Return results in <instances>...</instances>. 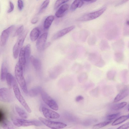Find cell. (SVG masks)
I'll return each mask as SVG.
<instances>
[{
	"label": "cell",
	"mask_w": 129,
	"mask_h": 129,
	"mask_svg": "<svg viewBox=\"0 0 129 129\" xmlns=\"http://www.w3.org/2000/svg\"><path fill=\"white\" fill-rule=\"evenodd\" d=\"M23 68L18 62L15 69V74L16 79L23 92L25 94L28 93L26 84L24 79L23 72Z\"/></svg>",
	"instance_id": "obj_1"
},
{
	"label": "cell",
	"mask_w": 129,
	"mask_h": 129,
	"mask_svg": "<svg viewBox=\"0 0 129 129\" xmlns=\"http://www.w3.org/2000/svg\"><path fill=\"white\" fill-rule=\"evenodd\" d=\"M12 87L13 88L15 96L17 100L27 111L29 113H30L31 111L21 95L15 79L13 81Z\"/></svg>",
	"instance_id": "obj_2"
},
{
	"label": "cell",
	"mask_w": 129,
	"mask_h": 129,
	"mask_svg": "<svg viewBox=\"0 0 129 129\" xmlns=\"http://www.w3.org/2000/svg\"><path fill=\"white\" fill-rule=\"evenodd\" d=\"M28 33V31L25 30L19 36L17 40L13 49V53L14 57L16 59L18 57L22 48L24 41Z\"/></svg>",
	"instance_id": "obj_3"
},
{
	"label": "cell",
	"mask_w": 129,
	"mask_h": 129,
	"mask_svg": "<svg viewBox=\"0 0 129 129\" xmlns=\"http://www.w3.org/2000/svg\"><path fill=\"white\" fill-rule=\"evenodd\" d=\"M106 7L105 6L96 11L89 13L78 18L76 20L79 21H85L96 19L101 15L105 11Z\"/></svg>",
	"instance_id": "obj_4"
},
{
	"label": "cell",
	"mask_w": 129,
	"mask_h": 129,
	"mask_svg": "<svg viewBox=\"0 0 129 129\" xmlns=\"http://www.w3.org/2000/svg\"><path fill=\"white\" fill-rule=\"evenodd\" d=\"M13 124L18 126H27L31 125L39 126L42 125V123L36 120H27L23 119L17 118L12 120Z\"/></svg>",
	"instance_id": "obj_5"
},
{
	"label": "cell",
	"mask_w": 129,
	"mask_h": 129,
	"mask_svg": "<svg viewBox=\"0 0 129 129\" xmlns=\"http://www.w3.org/2000/svg\"><path fill=\"white\" fill-rule=\"evenodd\" d=\"M40 94L43 101L50 108L55 111L58 110V107L56 101L43 89Z\"/></svg>",
	"instance_id": "obj_6"
},
{
	"label": "cell",
	"mask_w": 129,
	"mask_h": 129,
	"mask_svg": "<svg viewBox=\"0 0 129 129\" xmlns=\"http://www.w3.org/2000/svg\"><path fill=\"white\" fill-rule=\"evenodd\" d=\"M40 120L48 127L52 129H60L63 128L67 125L63 123L49 120L42 117L39 118Z\"/></svg>",
	"instance_id": "obj_7"
},
{
	"label": "cell",
	"mask_w": 129,
	"mask_h": 129,
	"mask_svg": "<svg viewBox=\"0 0 129 129\" xmlns=\"http://www.w3.org/2000/svg\"><path fill=\"white\" fill-rule=\"evenodd\" d=\"M14 96L12 91L6 88L0 89V100L4 102H10L14 99Z\"/></svg>",
	"instance_id": "obj_8"
},
{
	"label": "cell",
	"mask_w": 129,
	"mask_h": 129,
	"mask_svg": "<svg viewBox=\"0 0 129 129\" xmlns=\"http://www.w3.org/2000/svg\"><path fill=\"white\" fill-rule=\"evenodd\" d=\"M14 27V25H12L4 30L2 32L0 38V45L5 46L7 43L10 34L11 33Z\"/></svg>",
	"instance_id": "obj_9"
},
{
	"label": "cell",
	"mask_w": 129,
	"mask_h": 129,
	"mask_svg": "<svg viewBox=\"0 0 129 129\" xmlns=\"http://www.w3.org/2000/svg\"><path fill=\"white\" fill-rule=\"evenodd\" d=\"M47 36L48 33H45L41 35L39 38L36 45V48L38 50L42 51L45 48Z\"/></svg>",
	"instance_id": "obj_10"
},
{
	"label": "cell",
	"mask_w": 129,
	"mask_h": 129,
	"mask_svg": "<svg viewBox=\"0 0 129 129\" xmlns=\"http://www.w3.org/2000/svg\"><path fill=\"white\" fill-rule=\"evenodd\" d=\"M42 110L44 115L47 118L57 119L60 117L58 113L45 107H42Z\"/></svg>",
	"instance_id": "obj_11"
},
{
	"label": "cell",
	"mask_w": 129,
	"mask_h": 129,
	"mask_svg": "<svg viewBox=\"0 0 129 129\" xmlns=\"http://www.w3.org/2000/svg\"><path fill=\"white\" fill-rule=\"evenodd\" d=\"M75 28L74 26H71L63 29L55 33L52 36V39L56 40L70 32Z\"/></svg>",
	"instance_id": "obj_12"
},
{
	"label": "cell",
	"mask_w": 129,
	"mask_h": 129,
	"mask_svg": "<svg viewBox=\"0 0 129 129\" xmlns=\"http://www.w3.org/2000/svg\"><path fill=\"white\" fill-rule=\"evenodd\" d=\"M29 60L36 72L40 73L42 70V63L40 60L33 56H30Z\"/></svg>",
	"instance_id": "obj_13"
},
{
	"label": "cell",
	"mask_w": 129,
	"mask_h": 129,
	"mask_svg": "<svg viewBox=\"0 0 129 129\" xmlns=\"http://www.w3.org/2000/svg\"><path fill=\"white\" fill-rule=\"evenodd\" d=\"M18 63L25 70L26 66V61L25 55V47H22L21 49L19 55Z\"/></svg>",
	"instance_id": "obj_14"
},
{
	"label": "cell",
	"mask_w": 129,
	"mask_h": 129,
	"mask_svg": "<svg viewBox=\"0 0 129 129\" xmlns=\"http://www.w3.org/2000/svg\"><path fill=\"white\" fill-rule=\"evenodd\" d=\"M8 65L7 62L4 61L1 66V79L2 81H4L6 79L8 72Z\"/></svg>",
	"instance_id": "obj_15"
},
{
	"label": "cell",
	"mask_w": 129,
	"mask_h": 129,
	"mask_svg": "<svg viewBox=\"0 0 129 129\" xmlns=\"http://www.w3.org/2000/svg\"><path fill=\"white\" fill-rule=\"evenodd\" d=\"M69 7V5L67 4H63L56 11L55 15L58 18L63 17L65 13L68 10Z\"/></svg>",
	"instance_id": "obj_16"
},
{
	"label": "cell",
	"mask_w": 129,
	"mask_h": 129,
	"mask_svg": "<svg viewBox=\"0 0 129 129\" xmlns=\"http://www.w3.org/2000/svg\"><path fill=\"white\" fill-rule=\"evenodd\" d=\"M43 90L41 87L37 86L30 89L28 91L27 94L30 97H35L40 94Z\"/></svg>",
	"instance_id": "obj_17"
},
{
	"label": "cell",
	"mask_w": 129,
	"mask_h": 129,
	"mask_svg": "<svg viewBox=\"0 0 129 129\" xmlns=\"http://www.w3.org/2000/svg\"><path fill=\"white\" fill-rule=\"evenodd\" d=\"M40 31L39 29L36 27L34 28L31 31L29 37L32 41H35L39 37L40 34Z\"/></svg>",
	"instance_id": "obj_18"
},
{
	"label": "cell",
	"mask_w": 129,
	"mask_h": 129,
	"mask_svg": "<svg viewBox=\"0 0 129 129\" xmlns=\"http://www.w3.org/2000/svg\"><path fill=\"white\" fill-rule=\"evenodd\" d=\"M129 94V90L128 89L120 92L116 96L114 100V102H118L126 97Z\"/></svg>",
	"instance_id": "obj_19"
},
{
	"label": "cell",
	"mask_w": 129,
	"mask_h": 129,
	"mask_svg": "<svg viewBox=\"0 0 129 129\" xmlns=\"http://www.w3.org/2000/svg\"><path fill=\"white\" fill-rule=\"evenodd\" d=\"M120 77L122 82L124 83H126L128 81L129 76L127 70L124 69L122 71L120 74Z\"/></svg>",
	"instance_id": "obj_20"
},
{
	"label": "cell",
	"mask_w": 129,
	"mask_h": 129,
	"mask_svg": "<svg viewBox=\"0 0 129 129\" xmlns=\"http://www.w3.org/2000/svg\"><path fill=\"white\" fill-rule=\"evenodd\" d=\"M54 19V17L53 15H50L45 19L44 22V27L45 29H48L51 25Z\"/></svg>",
	"instance_id": "obj_21"
},
{
	"label": "cell",
	"mask_w": 129,
	"mask_h": 129,
	"mask_svg": "<svg viewBox=\"0 0 129 129\" xmlns=\"http://www.w3.org/2000/svg\"><path fill=\"white\" fill-rule=\"evenodd\" d=\"M15 109L21 118L23 119H26L27 118V113L22 108L16 105Z\"/></svg>",
	"instance_id": "obj_22"
},
{
	"label": "cell",
	"mask_w": 129,
	"mask_h": 129,
	"mask_svg": "<svg viewBox=\"0 0 129 129\" xmlns=\"http://www.w3.org/2000/svg\"><path fill=\"white\" fill-rule=\"evenodd\" d=\"M30 51V45L29 44H28L25 47V55L26 61V65H27L29 60L31 56Z\"/></svg>",
	"instance_id": "obj_23"
},
{
	"label": "cell",
	"mask_w": 129,
	"mask_h": 129,
	"mask_svg": "<svg viewBox=\"0 0 129 129\" xmlns=\"http://www.w3.org/2000/svg\"><path fill=\"white\" fill-rule=\"evenodd\" d=\"M59 67H56L50 70L49 72L50 77L52 79L56 78L60 72L59 71Z\"/></svg>",
	"instance_id": "obj_24"
},
{
	"label": "cell",
	"mask_w": 129,
	"mask_h": 129,
	"mask_svg": "<svg viewBox=\"0 0 129 129\" xmlns=\"http://www.w3.org/2000/svg\"><path fill=\"white\" fill-rule=\"evenodd\" d=\"M129 118L128 115H123L114 121L112 124V125L115 126L120 124Z\"/></svg>",
	"instance_id": "obj_25"
},
{
	"label": "cell",
	"mask_w": 129,
	"mask_h": 129,
	"mask_svg": "<svg viewBox=\"0 0 129 129\" xmlns=\"http://www.w3.org/2000/svg\"><path fill=\"white\" fill-rule=\"evenodd\" d=\"M2 127L4 129H15L12 123L6 119L1 123Z\"/></svg>",
	"instance_id": "obj_26"
},
{
	"label": "cell",
	"mask_w": 129,
	"mask_h": 129,
	"mask_svg": "<svg viewBox=\"0 0 129 129\" xmlns=\"http://www.w3.org/2000/svg\"><path fill=\"white\" fill-rule=\"evenodd\" d=\"M15 79V78L11 74L8 73L7 75L6 79L9 87L10 88L12 87L13 83Z\"/></svg>",
	"instance_id": "obj_27"
},
{
	"label": "cell",
	"mask_w": 129,
	"mask_h": 129,
	"mask_svg": "<svg viewBox=\"0 0 129 129\" xmlns=\"http://www.w3.org/2000/svg\"><path fill=\"white\" fill-rule=\"evenodd\" d=\"M111 122V121L108 120L97 124L93 126L92 129H98L101 128L108 125Z\"/></svg>",
	"instance_id": "obj_28"
},
{
	"label": "cell",
	"mask_w": 129,
	"mask_h": 129,
	"mask_svg": "<svg viewBox=\"0 0 129 129\" xmlns=\"http://www.w3.org/2000/svg\"><path fill=\"white\" fill-rule=\"evenodd\" d=\"M124 57L123 53L121 52H117L115 53L114 59L115 61L118 63H120L123 60Z\"/></svg>",
	"instance_id": "obj_29"
},
{
	"label": "cell",
	"mask_w": 129,
	"mask_h": 129,
	"mask_svg": "<svg viewBox=\"0 0 129 129\" xmlns=\"http://www.w3.org/2000/svg\"><path fill=\"white\" fill-rule=\"evenodd\" d=\"M127 104L126 102H124L114 105L112 106V109L115 111L119 110L125 106Z\"/></svg>",
	"instance_id": "obj_30"
},
{
	"label": "cell",
	"mask_w": 129,
	"mask_h": 129,
	"mask_svg": "<svg viewBox=\"0 0 129 129\" xmlns=\"http://www.w3.org/2000/svg\"><path fill=\"white\" fill-rule=\"evenodd\" d=\"M50 2L49 0H45L42 3L40 8L39 13L43 12L47 8Z\"/></svg>",
	"instance_id": "obj_31"
},
{
	"label": "cell",
	"mask_w": 129,
	"mask_h": 129,
	"mask_svg": "<svg viewBox=\"0 0 129 129\" xmlns=\"http://www.w3.org/2000/svg\"><path fill=\"white\" fill-rule=\"evenodd\" d=\"M116 72L114 70H111L109 71L107 74L108 79L110 80H113L115 77Z\"/></svg>",
	"instance_id": "obj_32"
},
{
	"label": "cell",
	"mask_w": 129,
	"mask_h": 129,
	"mask_svg": "<svg viewBox=\"0 0 129 129\" xmlns=\"http://www.w3.org/2000/svg\"><path fill=\"white\" fill-rule=\"evenodd\" d=\"M23 25H22L20 26L15 31V33L13 34V36L15 37L18 36H19L23 32Z\"/></svg>",
	"instance_id": "obj_33"
},
{
	"label": "cell",
	"mask_w": 129,
	"mask_h": 129,
	"mask_svg": "<svg viewBox=\"0 0 129 129\" xmlns=\"http://www.w3.org/2000/svg\"><path fill=\"white\" fill-rule=\"evenodd\" d=\"M68 0H57L55 3L54 5V9H56L63 4L68 2Z\"/></svg>",
	"instance_id": "obj_34"
},
{
	"label": "cell",
	"mask_w": 129,
	"mask_h": 129,
	"mask_svg": "<svg viewBox=\"0 0 129 129\" xmlns=\"http://www.w3.org/2000/svg\"><path fill=\"white\" fill-rule=\"evenodd\" d=\"M6 113L2 109H0V122L2 123L6 120Z\"/></svg>",
	"instance_id": "obj_35"
},
{
	"label": "cell",
	"mask_w": 129,
	"mask_h": 129,
	"mask_svg": "<svg viewBox=\"0 0 129 129\" xmlns=\"http://www.w3.org/2000/svg\"><path fill=\"white\" fill-rule=\"evenodd\" d=\"M80 0H75L72 3L71 7V10L72 11H74L78 8Z\"/></svg>",
	"instance_id": "obj_36"
},
{
	"label": "cell",
	"mask_w": 129,
	"mask_h": 129,
	"mask_svg": "<svg viewBox=\"0 0 129 129\" xmlns=\"http://www.w3.org/2000/svg\"><path fill=\"white\" fill-rule=\"evenodd\" d=\"M120 115L119 113L109 115L107 116V119L109 121H112V120L118 117Z\"/></svg>",
	"instance_id": "obj_37"
},
{
	"label": "cell",
	"mask_w": 129,
	"mask_h": 129,
	"mask_svg": "<svg viewBox=\"0 0 129 129\" xmlns=\"http://www.w3.org/2000/svg\"><path fill=\"white\" fill-rule=\"evenodd\" d=\"M117 90L119 92L128 89L127 86L122 84L118 85L117 87Z\"/></svg>",
	"instance_id": "obj_38"
},
{
	"label": "cell",
	"mask_w": 129,
	"mask_h": 129,
	"mask_svg": "<svg viewBox=\"0 0 129 129\" xmlns=\"http://www.w3.org/2000/svg\"><path fill=\"white\" fill-rule=\"evenodd\" d=\"M18 7L19 10L21 11L22 10L24 7V4L23 1L21 0L18 1Z\"/></svg>",
	"instance_id": "obj_39"
},
{
	"label": "cell",
	"mask_w": 129,
	"mask_h": 129,
	"mask_svg": "<svg viewBox=\"0 0 129 129\" xmlns=\"http://www.w3.org/2000/svg\"><path fill=\"white\" fill-rule=\"evenodd\" d=\"M129 128V122L122 125L117 129H127Z\"/></svg>",
	"instance_id": "obj_40"
},
{
	"label": "cell",
	"mask_w": 129,
	"mask_h": 129,
	"mask_svg": "<svg viewBox=\"0 0 129 129\" xmlns=\"http://www.w3.org/2000/svg\"><path fill=\"white\" fill-rule=\"evenodd\" d=\"M14 9V6L13 3L10 1H9V8L7 10V12L10 13L13 11Z\"/></svg>",
	"instance_id": "obj_41"
},
{
	"label": "cell",
	"mask_w": 129,
	"mask_h": 129,
	"mask_svg": "<svg viewBox=\"0 0 129 129\" xmlns=\"http://www.w3.org/2000/svg\"><path fill=\"white\" fill-rule=\"evenodd\" d=\"M83 97L81 95L77 96L75 98V100L77 102H79L84 99Z\"/></svg>",
	"instance_id": "obj_42"
},
{
	"label": "cell",
	"mask_w": 129,
	"mask_h": 129,
	"mask_svg": "<svg viewBox=\"0 0 129 129\" xmlns=\"http://www.w3.org/2000/svg\"><path fill=\"white\" fill-rule=\"evenodd\" d=\"M127 0H122L120 1L116 4L115 5L116 7L119 6L126 2Z\"/></svg>",
	"instance_id": "obj_43"
},
{
	"label": "cell",
	"mask_w": 129,
	"mask_h": 129,
	"mask_svg": "<svg viewBox=\"0 0 129 129\" xmlns=\"http://www.w3.org/2000/svg\"><path fill=\"white\" fill-rule=\"evenodd\" d=\"M38 18L37 17H35L33 18L31 21V23L33 24L36 23L38 21Z\"/></svg>",
	"instance_id": "obj_44"
},
{
	"label": "cell",
	"mask_w": 129,
	"mask_h": 129,
	"mask_svg": "<svg viewBox=\"0 0 129 129\" xmlns=\"http://www.w3.org/2000/svg\"><path fill=\"white\" fill-rule=\"evenodd\" d=\"M96 1L95 0L84 1V3H86V4H91L94 2Z\"/></svg>",
	"instance_id": "obj_45"
},
{
	"label": "cell",
	"mask_w": 129,
	"mask_h": 129,
	"mask_svg": "<svg viewBox=\"0 0 129 129\" xmlns=\"http://www.w3.org/2000/svg\"><path fill=\"white\" fill-rule=\"evenodd\" d=\"M84 3V1L80 0L78 8H80L81 7Z\"/></svg>",
	"instance_id": "obj_46"
},
{
	"label": "cell",
	"mask_w": 129,
	"mask_h": 129,
	"mask_svg": "<svg viewBox=\"0 0 129 129\" xmlns=\"http://www.w3.org/2000/svg\"><path fill=\"white\" fill-rule=\"evenodd\" d=\"M126 23L127 25H129V20L127 21Z\"/></svg>",
	"instance_id": "obj_47"
},
{
	"label": "cell",
	"mask_w": 129,
	"mask_h": 129,
	"mask_svg": "<svg viewBox=\"0 0 129 129\" xmlns=\"http://www.w3.org/2000/svg\"><path fill=\"white\" fill-rule=\"evenodd\" d=\"M128 111H129V104L128 105Z\"/></svg>",
	"instance_id": "obj_48"
},
{
	"label": "cell",
	"mask_w": 129,
	"mask_h": 129,
	"mask_svg": "<svg viewBox=\"0 0 129 129\" xmlns=\"http://www.w3.org/2000/svg\"><path fill=\"white\" fill-rule=\"evenodd\" d=\"M128 115V118H129V114Z\"/></svg>",
	"instance_id": "obj_49"
},
{
	"label": "cell",
	"mask_w": 129,
	"mask_h": 129,
	"mask_svg": "<svg viewBox=\"0 0 129 129\" xmlns=\"http://www.w3.org/2000/svg\"><path fill=\"white\" fill-rule=\"evenodd\" d=\"M113 129L110 128V129Z\"/></svg>",
	"instance_id": "obj_50"
},
{
	"label": "cell",
	"mask_w": 129,
	"mask_h": 129,
	"mask_svg": "<svg viewBox=\"0 0 129 129\" xmlns=\"http://www.w3.org/2000/svg\"></svg>",
	"instance_id": "obj_51"
}]
</instances>
